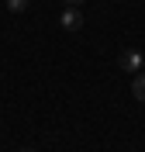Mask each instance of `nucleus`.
Returning a JSON list of instances; mask_svg holds the SVG:
<instances>
[{
  "label": "nucleus",
  "mask_w": 145,
  "mask_h": 152,
  "mask_svg": "<svg viewBox=\"0 0 145 152\" xmlns=\"http://www.w3.org/2000/svg\"><path fill=\"white\" fill-rule=\"evenodd\" d=\"M59 24H62L66 31H79V28H83V14H79L76 7H73V4H69V7L62 10V18H59Z\"/></svg>",
  "instance_id": "obj_1"
},
{
  "label": "nucleus",
  "mask_w": 145,
  "mask_h": 152,
  "mask_svg": "<svg viewBox=\"0 0 145 152\" xmlns=\"http://www.w3.org/2000/svg\"><path fill=\"white\" fill-rule=\"evenodd\" d=\"M142 62H145V56H142V52H135V48L121 52V69H125V73H138Z\"/></svg>",
  "instance_id": "obj_2"
},
{
  "label": "nucleus",
  "mask_w": 145,
  "mask_h": 152,
  "mask_svg": "<svg viewBox=\"0 0 145 152\" xmlns=\"http://www.w3.org/2000/svg\"><path fill=\"white\" fill-rule=\"evenodd\" d=\"M131 94H135L138 100H145V73H138V76H135V86H131Z\"/></svg>",
  "instance_id": "obj_3"
},
{
  "label": "nucleus",
  "mask_w": 145,
  "mask_h": 152,
  "mask_svg": "<svg viewBox=\"0 0 145 152\" xmlns=\"http://www.w3.org/2000/svg\"><path fill=\"white\" fill-rule=\"evenodd\" d=\"M31 0H7V10H14V14H21V10H28Z\"/></svg>",
  "instance_id": "obj_4"
},
{
  "label": "nucleus",
  "mask_w": 145,
  "mask_h": 152,
  "mask_svg": "<svg viewBox=\"0 0 145 152\" xmlns=\"http://www.w3.org/2000/svg\"><path fill=\"white\" fill-rule=\"evenodd\" d=\"M69 4H73V7H79V4H87V0H69Z\"/></svg>",
  "instance_id": "obj_5"
},
{
  "label": "nucleus",
  "mask_w": 145,
  "mask_h": 152,
  "mask_svg": "<svg viewBox=\"0 0 145 152\" xmlns=\"http://www.w3.org/2000/svg\"><path fill=\"white\" fill-rule=\"evenodd\" d=\"M21 152H35V149H21Z\"/></svg>",
  "instance_id": "obj_6"
}]
</instances>
